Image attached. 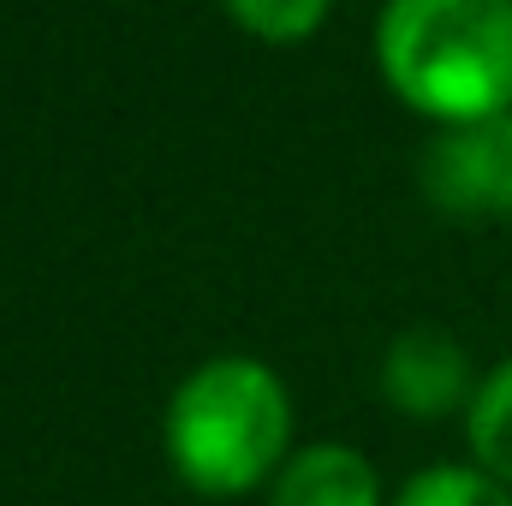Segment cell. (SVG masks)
<instances>
[{"label":"cell","instance_id":"obj_1","mask_svg":"<svg viewBox=\"0 0 512 506\" xmlns=\"http://www.w3.org/2000/svg\"><path fill=\"white\" fill-rule=\"evenodd\" d=\"M292 393L251 352H221L185 370L161 411V453L203 501H245L292 459Z\"/></svg>","mask_w":512,"mask_h":506},{"label":"cell","instance_id":"obj_4","mask_svg":"<svg viewBox=\"0 0 512 506\" xmlns=\"http://www.w3.org/2000/svg\"><path fill=\"white\" fill-rule=\"evenodd\" d=\"M477 381L483 376H471L465 346L441 328H405L382 358V399L411 423H441L453 411H471Z\"/></svg>","mask_w":512,"mask_h":506},{"label":"cell","instance_id":"obj_2","mask_svg":"<svg viewBox=\"0 0 512 506\" xmlns=\"http://www.w3.org/2000/svg\"><path fill=\"white\" fill-rule=\"evenodd\" d=\"M376 72L429 126H471L512 108V0H382Z\"/></svg>","mask_w":512,"mask_h":506},{"label":"cell","instance_id":"obj_6","mask_svg":"<svg viewBox=\"0 0 512 506\" xmlns=\"http://www.w3.org/2000/svg\"><path fill=\"white\" fill-rule=\"evenodd\" d=\"M465 447H471V465H483L512 489V358H501L477 381L465 411Z\"/></svg>","mask_w":512,"mask_h":506},{"label":"cell","instance_id":"obj_3","mask_svg":"<svg viewBox=\"0 0 512 506\" xmlns=\"http://www.w3.org/2000/svg\"><path fill=\"white\" fill-rule=\"evenodd\" d=\"M423 197L447 221H512V108L495 120L441 126L423 149Z\"/></svg>","mask_w":512,"mask_h":506},{"label":"cell","instance_id":"obj_5","mask_svg":"<svg viewBox=\"0 0 512 506\" xmlns=\"http://www.w3.org/2000/svg\"><path fill=\"white\" fill-rule=\"evenodd\" d=\"M268 506H387L376 465L352 441H304L274 471Z\"/></svg>","mask_w":512,"mask_h":506},{"label":"cell","instance_id":"obj_8","mask_svg":"<svg viewBox=\"0 0 512 506\" xmlns=\"http://www.w3.org/2000/svg\"><path fill=\"white\" fill-rule=\"evenodd\" d=\"M227 6V18L256 36V42H268V48H292V42H310L322 24H328V12H334V0H221Z\"/></svg>","mask_w":512,"mask_h":506},{"label":"cell","instance_id":"obj_7","mask_svg":"<svg viewBox=\"0 0 512 506\" xmlns=\"http://www.w3.org/2000/svg\"><path fill=\"white\" fill-rule=\"evenodd\" d=\"M387 506H512V489L483 465H423Z\"/></svg>","mask_w":512,"mask_h":506}]
</instances>
